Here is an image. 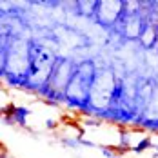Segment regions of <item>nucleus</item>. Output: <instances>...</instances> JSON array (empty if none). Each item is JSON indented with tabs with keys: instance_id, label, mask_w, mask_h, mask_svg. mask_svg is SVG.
Returning <instances> with one entry per match:
<instances>
[{
	"instance_id": "4",
	"label": "nucleus",
	"mask_w": 158,
	"mask_h": 158,
	"mask_svg": "<svg viewBox=\"0 0 158 158\" xmlns=\"http://www.w3.org/2000/svg\"><path fill=\"white\" fill-rule=\"evenodd\" d=\"M56 126H58V124H56L55 120H51V118H49V120H46V127H48V129H55Z\"/></svg>"
},
{
	"instance_id": "6",
	"label": "nucleus",
	"mask_w": 158,
	"mask_h": 158,
	"mask_svg": "<svg viewBox=\"0 0 158 158\" xmlns=\"http://www.w3.org/2000/svg\"><path fill=\"white\" fill-rule=\"evenodd\" d=\"M113 158H118V156H116V155H114V156H113Z\"/></svg>"
},
{
	"instance_id": "1",
	"label": "nucleus",
	"mask_w": 158,
	"mask_h": 158,
	"mask_svg": "<svg viewBox=\"0 0 158 158\" xmlns=\"http://www.w3.org/2000/svg\"><path fill=\"white\" fill-rule=\"evenodd\" d=\"M96 75V67L91 60H84L77 64V69L69 80L65 91H64V102L73 107H89V93Z\"/></svg>"
},
{
	"instance_id": "2",
	"label": "nucleus",
	"mask_w": 158,
	"mask_h": 158,
	"mask_svg": "<svg viewBox=\"0 0 158 158\" xmlns=\"http://www.w3.org/2000/svg\"><path fill=\"white\" fill-rule=\"evenodd\" d=\"M149 147H151L149 138H142V140L138 142V145H135V147H133V151H135V153H142L143 149H149Z\"/></svg>"
},
{
	"instance_id": "5",
	"label": "nucleus",
	"mask_w": 158,
	"mask_h": 158,
	"mask_svg": "<svg viewBox=\"0 0 158 158\" xmlns=\"http://www.w3.org/2000/svg\"><path fill=\"white\" fill-rule=\"evenodd\" d=\"M153 158H158V153H155V155H153Z\"/></svg>"
},
{
	"instance_id": "3",
	"label": "nucleus",
	"mask_w": 158,
	"mask_h": 158,
	"mask_svg": "<svg viewBox=\"0 0 158 158\" xmlns=\"http://www.w3.org/2000/svg\"><path fill=\"white\" fill-rule=\"evenodd\" d=\"M85 126H93V127H98L100 126V122L98 120H95V118H85V122H84Z\"/></svg>"
}]
</instances>
